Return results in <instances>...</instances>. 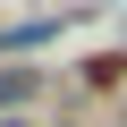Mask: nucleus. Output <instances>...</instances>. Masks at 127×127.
I'll return each mask as SVG.
<instances>
[{
  "mask_svg": "<svg viewBox=\"0 0 127 127\" xmlns=\"http://www.w3.org/2000/svg\"><path fill=\"white\" fill-rule=\"evenodd\" d=\"M42 102V76L34 68H9V59H0V119H9V110H34Z\"/></svg>",
  "mask_w": 127,
  "mask_h": 127,
  "instance_id": "1",
  "label": "nucleus"
}]
</instances>
